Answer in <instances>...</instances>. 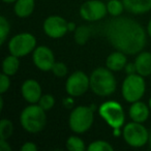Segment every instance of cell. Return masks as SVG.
<instances>
[{"label":"cell","instance_id":"obj_4","mask_svg":"<svg viewBox=\"0 0 151 151\" xmlns=\"http://www.w3.org/2000/svg\"><path fill=\"white\" fill-rule=\"evenodd\" d=\"M94 122L93 106H78L71 110L68 117V126L75 134L88 132Z\"/></svg>","mask_w":151,"mask_h":151},{"label":"cell","instance_id":"obj_39","mask_svg":"<svg viewBox=\"0 0 151 151\" xmlns=\"http://www.w3.org/2000/svg\"><path fill=\"white\" fill-rule=\"evenodd\" d=\"M148 106H149V108H150V110H151V96H150V99H149V101H148Z\"/></svg>","mask_w":151,"mask_h":151},{"label":"cell","instance_id":"obj_33","mask_svg":"<svg viewBox=\"0 0 151 151\" xmlns=\"http://www.w3.org/2000/svg\"><path fill=\"white\" fill-rule=\"evenodd\" d=\"M68 32H75V30L77 29V25H76L75 22H68Z\"/></svg>","mask_w":151,"mask_h":151},{"label":"cell","instance_id":"obj_12","mask_svg":"<svg viewBox=\"0 0 151 151\" xmlns=\"http://www.w3.org/2000/svg\"><path fill=\"white\" fill-rule=\"evenodd\" d=\"M32 61L37 69L42 71H51L54 65L55 55L52 49L47 46H38L32 52Z\"/></svg>","mask_w":151,"mask_h":151},{"label":"cell","instance_id":"obj_23","mask_svg":"<svg viewBox=\"0 0 151 151\" xmlns=\"http://www.w3.org/2000/svg\"><path fill=\"white\" fill-rule=\"evenodd\" d=\"M14 132V124L9 119L2 118L0 121V139L9 140Z\"/></svg>","mask_w":151,"mask_h":151},{"label":"cell","instance_id":"obj_1","mask_svg":"<svg viewBox=\"0 0 151 151\" xmlns=\"http://www.w3.org/2000/svg\"><path fill=\"white\" fill-rule=\"evenodd\" d=\"M104 33L115 50L126 55H137L144 50L147 31L138 21L127 17H115L105 25Z\"/></svg>","mask_w":151,"mask_h":151},{"label":"cell","instance_id":"obj_21","mask_svg":"<svg viewBox=\"0 0 151 151\" xmlns=\"http://www.w3.org/2000/svg\"><path fill=\"white\" fill-rule=\"evenodd\" d=\"M66 149L69 151H84L87 150V147L85 146V142L83 139L78 136H70L66 140L65 143Z\"/></svg>","mask_w":151,"mask_h":151},{"label":"cell","instance_id":"obj_5","mask_svg":"<svg viewBox=\"0 0 151 151\" xmlns=\"http://www.w3.org/2000/svg\"><path fill=\"white\" fill-rule=\"evenodd\" d=\"M145 77L139 73L127 75L121 85V94L123 99L128 104L141 101L146 92Z\"/></svg>","mask_w":151,"mask_h":151},{"label":"cell","instance_id":"obj_24","mask_svg":"<svg viewBox=\"0 0 151 151\" xmlns=\"http://www.w3.org/2000/svg\"><path fill=\"white\" fill-rule=\"evenodd\" d=\"M88 151H113L114 147L108 141L95 140L87 146Z\"/></svg>","mask_w":151,"mask_h":151},{"label":"cell","instance_id":"obj_14","mask_svg":"<svg viewBox=\"0 0 151 151\" xmlns=\"http://www.w3.org/2000/svg\"><path fill=\"white\" fill-rule=\"evenodd\" d=\"M150 108L147 104L138 101L130 104V107L128 109V115L132 121L144 123L150 116Z\"/></svg>","mask_w":151,"mask_h":151},{"label":"cell","instance_id":"obj_26","mask_svg":"<svg viewBox=\"0 0 151 151\" xmlns=\"http://www.w3.org/2000/svg\"><path fill=\"white\" fill-rule=\"evenodd\" d=\"M37 104L46 112H49L50 110H52L53 107L55 106V99L52 94H50V93H46V94L42 95V97H40V99L38 101Z\"/></svg>","mask_w":151,"mask_h":151},{"label":"cell","instance_id":"obj_8","mask_svg":"<svg viewBox=\"0 0 151 151\" xmlns=\"http://www.w3.org/2000/svg\"><path fill=\"white\" fill-rule=\"evenodd\" d=\"M36 47V38L30 32H21L16 34L7 44L9 54L15 55L19 58L31 54Z\"/></svg>","mask_w":151,"mask_h":151},{"label":"cell","instance_id":"obj_29","mask_svg":"<svg viewBox=\"0 0 151 151\" xmlns=\"http://www.w3.org/2000/svg\"><path fill=\"white\" fill-rule=\"evenodd\" d=\"M38 147L35 143L33 142H25L21 146L20 150L21 151H37Z\"/></svg>","mask_w":151,"mask_h":151},{"label":"cell","instance_id":"obj_30","mask_svg":"<svg viewBox=\"0 0 151 151\" xmlns=\"http://www.w3.org/2000/svg\"><path fill=\"white\" fill-rule=\"evenodd\" d=\"M73 99H75V97L70 96V95L64 97V99H62L63 107L66 108V109H68V110H73V108H75V101H73Z\"/></svg>","mask_w":151,"mask_h":151},{"label":"cell","instance_id":"obj_17","mask_svg":"<svg viewBox=\"0 0 151 151\" xmlns=\"http://www.w3.org/2000/svg\"><path fill=\"white\" fill-rule=\"evenodd\" d=\"M125 11L132 15H144L151 11V0H122Z\"/></svg>","mask_w":151,"mask_h":151},{"label":"cell","instance_id":"obj_2","mask_svg":"<svg viewBox=\"0 0 151 151\" xmlns=\"http://www.w3.org/2000/svg\"><path fill=\"white\" fill-rule=\"evenodd\" d=\"M114 71L107 66L96 67L89 76L90 89L95 95L108 97L112 95L117 88V81L114 77Z\"/></svg>","mask_w":151,"mask_h":151},{"label":"cell","instance_id":"obj_16","mask_svg":"<svg viewBox=\"0 0 151 151\" xmlns=\"http://www.w3.org/2000/svg\"><path fill=\"white\" fill-rule=\"evenodd\" d=\"M134 65H136L137 73L143 76V77H149L151 76V52L142 51L134 59Z\"/></svg>","mask_w":151,"mask_h":151},{"label":"cell","instance_id":"obj_15","mask_svg":"<svg viewBox=\"0 0 151 151\" xmlns=\"http://www.w3.org/2000/svg\"><path fill=\"white\" fill-rule=\"evenodd\" d=\"M127 63V55L121 51L112 52L106 59V66L112 71H121Z\"/></svg>","mask_w":151,"mask_h":151},{"label":"cell","instance_id":"obj_7","mask_svg":"<svg viewBox=\"0 0 151 151\" xmlns=\"http://www.w3.org/2000/svg\"><path fill=\"white\" fill-rule=\"evenodd\" d=\"M149 134L146 127L140 122H128L122 128V138L128 146L132 148H141L148 144Z\"/></svg>","mask_w":151,"mask_h":151},{"label":"cell","instance_id":"obj_34","mask_svg":"<svg viewBox=\"0 0 151 151\" xmlns=\"http://www.w3.org/2000/svg\"><path fill=\"white\" fill-rule=\"evenodd\" d=\"M123 128V127H122ZM122 128H113V134L114 137H120L122 136Z\"/></svg>","mask_w":151,"mask_h":151},{"label":"cell","instance_id":"obj_10","mask_svg":"<svg viewBox=\"0 0 151 151\" xmlns=\"http://www.w3.org/2000/svg\"><path fill=\"white\" fill-rule=\"evenodd\" d=\"M80 17L86 22H97L107 16V3L101 0H87L80 6Z\"/></svg>","mask_w":151,"mask_h":151},{"label":"cell","instance_id":"obj_32","mask_svg":"<svg viewBox=\"0 0 151 151\" xmlns=\"http://www.w3.org/2000/svg\"><path fill=\"white\" fill-rule=\"evenodd\" d=\"M0 150L1 151H12V147L9 144L7 140L0 139Z\"/></svg>","mask_w":151,"mask_h":151},{"label":"cell","instance_id":"obj_31","mask_svg":"<svg viewBox=\"0 0 151 151\" xmlns=\"http://www.w3.org/2000/svg\"><path fill=\"white\" fill-rule=\"evenodd\" d=\"M124 70H125L126 75H132V73H136L137 69H136V65H134V62H129L126 63L125 67H124Z\"/></svg>","mask_w":151,"mask_h":151},{"label":"cell","instance_id":"obj_22","mask_svg":"<svg viewBox=\"0 0 151 151\" xmlns=\"http://www.w3.org/2000/svg\"><path fill=\"white\" fill-rule=\"evenodd\" d=\"M107 9L108 14L113 18H115L120 17L125 9V7H124L122 0H109L107 2Z\"/></svg>","mask_w":151,"mask_h":151},{"label":"cell","instance_id":"obj_19","mask_svg":"<svg viewBox=\"0 0 151 151\" xmlns=\"http://www.w3.org/2000/svg\"><path fill=\"white\" fill-rule=\"evenodd\" d=\"M20 68V60L19 57L15 56L13 54H9L6 56L2 61V73L5 75L9 76H15L18 73Z\"/></svg>","mask_w":151,"mask_h":151},{"label":"cell","instance_id":"obj_3","mask_svg":"<svg viewBox=\"0 0 151 151\" xmlns=\"http://www.w3.org/2000/svg\"><path fill=\"white\" fill-rule=\"evenodd\" d=\"M20 124L27 132H40L46 127L47 112L38 104H29L20 114Z\"/></svg>","mask_w":151,"mask_h":151},{"label":"cell","instance_id":"obj_13","mask_svg":"<svg viewBox=\"0 0 151 151\" xmlns=\"http://www.w3.org/2000/svg\"><path fill=\"white\" fill-rule=\"evenodd\" d=\"M21 95L28 104H37L42 95V86L34 79H28L22 83Z\"/></svg>","mask_w":151,"mask_h":151},{"label":"cell","instance_id":"obj_38","mask_svg":"<svg viewBox=\"0 0 151 151\" xmlns=\"http://www.w3.org/2000/svg\"><path fill=\"white\" fill-rule=\"evenodd\" d=\"M148 144H149V147L151 148V132H150V134H149V141H148Z\"/></svg>","mask_w":151,"mask_h":151},{"label":"cell","instance_id":"obj_6","mask_svg":"<svg viewBox=\"0 0 151 151\" xmlns=\"http://www.w3.org/2000/svg\"><path fill=\"white\" fill-rule=\"evenodd\" d=\"M101 119L112 128H122L125 122V112L122 106L116 101H108L99 108Z\"/></svg>","mask_w":151,"mask_h":151},{"label":"cell","instance_id":"obj_25","mask_svg":"<svg viewBox=\"0 0 151 151\" xmlns=\"http://www.w3.org/2000/svg\"><path fill=\"white\" fill-rule=\"evenodd\" d=\"M9 31H11V24L9 20L4 16H1L0 17V45H3L5 42Z\"/></svg>","mask_w":151,"mask_h":151},{"label":"cell","instance_id":"obj_28","mask_svg":"<svg viewBox=\"0 0 151 151\" xmlns=\"http://www.w3.org/2000/svg\"><path fill=\"white\" fill-rule=\"evenodd\" d=\"M11 87V79L9 76L5 75V73H1L0 76V93L1 95L4 94Z\"/></svg>","mask_w":151,"mask_h":151},{"label":"cell","instance_id":"obj_27","mask_svg":"<svg viewBox=\"0 0 151 151\" xmlns=\"http://www.w3.org/2000/svg\"><path fill=\"white\" fill-rule=\"evenodd\" d=\"M51 71L57 78H63L68 73V67H67V65L65 63L61 62V61H56L54 63V65H53Z\"/></svg>","mask_w":151,"mask_h":151},{"label":"cell","instance_id":"obj_11","mask_svg":"<svg viewBox=\"0 0 151 151\" xmlns=\"http://www.w3.org/2000/svg\"><path fill=\"white\" fill-rule=\"evenodd\" d=\"M68 22L63 17L58 15L49 16L45 19L42 24V29L48 37L53 40H58L65 35L68 32Z\"/></svg>","mask_w":151,"mask_h":151},{"label":"cell","instance_id":"obj_18","mask_svg":"<svg viewBox=\"0 0 151 151\" xmlns=\"http://www.w3.org/2000/svg\"><path fill=\"white\" fill-rule=\"evenodd\" d=\"M35 0H17L14 3V13L19 18H28L33 14Z\"/></svg>","mask_w":151,"mask_h":151},{"label":"cell","instance_id":"obj_36","mask_svg":"<svg viewBox=\"0 0 151 151\" xmlns=\"http://www.w3.org/2000/svg\"><path fill=\"white\" fill-rule=\"evenodd\" d=\"M3 104H4V101H3V97H0V109H3Z\"/></svg>","mask_w":151,"mask_h":151},{"label":"cell","instance_id":"obj_9","mask_svg":"<svg viewBox=\"0 0 151 151\" xmlns=\"http://www.w3.org/2000/svg\"><path fill=\"white\" fill-rule=\"evenodd\" d=\"M90 89V79L84 71L77 70L73 73L65 82V91L67 95L80 97Z\"/></svg>","mask_w":151,"mask_h":151},{"label":"cell","instance_id":"obj_35","mask_svg":"<svg viewBox=\"0 0 151 151\" xmlns=\"http://www.w3.org/2000/svg\"><path fill=\"white\" fill-rule=\"evenodd\" d=\"M146 31H147V34H148V36L151 38V19L149 20L148 24H147V28H146Z\"/></svg>","mask_w":151,"mask_h":151},{"label":"cell","instance_id":"obj_37","mask_svg":"<svg viewBox=\"0 0 151 151\" xmlns=\"http://www.w3.org/2000/svg\"><path fill=\"white\" fill-rule=\"evenodd\" d=\"M4 3H15L17 0H2Z\"/></svg>","mask_w":151,"mask_h":151},{"label":"cell","instance_id":"obj_20","mask_svg":"<svg viewBox=\"0 0 151 151\" xmlns=\"http://www.w3.org/2000/svg\"><path fill=\"white\" fill-rule=\"evenodd\" d=\"M73 33H75V35H73L75 42L79 46H84L90 38L91 34H92V29L88 25H80L77 27Z\"/></svg>","mask_w":151,"mask_h":151}]
</instances>
